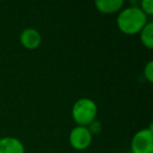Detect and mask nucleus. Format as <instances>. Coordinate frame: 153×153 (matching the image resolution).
<instances>
[{"mask_svg": "<svg viewBox=\"0 0 153 153\" xmlns=\"http://www.w3.org/2000/svg\"><path fill=\"white\" fill-rule=\"evenodd\" d=\"M117 26L127 35L140 32L147 23V16L137 7H129L123 10L117 17Z\"/></svg>", "mask_w": 153, "mask_h": 153, "instance_id": "1", "label": "nucleus"}, {"mask_svg": "<svg viewBox=\"0 0 153 153\" xmlns=\"http://www.w3.org/2000/svg\"><path fill=\"white\" fill-rule=\"evenodd\" d=\"M98 108L96 103L87 98L78 100L72 107V117L80 126L89 125L97 117Z\"/></svg>", "mask_w": 153, "mask_h": 153, "instance_id": "2", "label": "nucleus"}, {"mask_svg": "<svg viewBox=\"0 0 153 153\" xmlns=\"http://www.w3.org/2000/svg\"><path fill=\"white\" fill-rule=\"evenodd\" d=\"M133 153H153V132L152 127L143 129L134 134L131 142Z\"/></svg>", "mask_w": 153, "mask_h": 153, "instance_id": "3", "label": "nucleus"}, {"mask_svg": "<svg viewBox=\"0 0 153 153\" xmlns=\"http://www.w3.org/2000/svg\"><path fill=\"white\" fill-rule=\"evenodd\" d=\"M91 133L84 126H76L69 134V143L76 150L86 149L91 143Z\"/></svg>", "mask_w": 153, "mask_h": 153, "instance_id": "4", "label": "nucleus"}, {"mask_svg": "<svg viewBox=\"0 0 153 153\" xmlns=\"http://www.w3.org/2000/svg\"><path fill=\"white\" fill-rule=\"evenodd\" d=\"M20 42L25 48L35 49L40 45L41 36L38 30L34 28H26L20 35Z\"/></svg>", "mask_w": 153, "mask_h": 153, "instance_id": "5", "label": "nucleus"}, {"mask_svg": "<svg viewBox=\"0 0 153 153\" xmlns=\"http://www.w3.org/2000/svg\"><path fill=\"white\" fill-rule=\"evenodd\" d=\"M0 153H24V147L19 140L7 136L0 140Z\"/></svg>", "mask_w": 153, "mask_h": 153, "instance_id": "6", "label": "nucleus"}, {"mask_svg": "<svg viewBox=\"0 0 153 153\" xmlns=\"http://www.w3.org/2000/svg\"><path fill=\"white\" fill-rule=\"evenodd\" d=\"M97 9L100 12L105 14H111L117 12L124 4L123 0H97L96 2Z\"/></svg>", "mask_w": 153, "mask_h": 153, "instance_id": "7", "label": "nucleus"}, {"mask_svg": "<svg viewBox=\"0 0 153 153\" xmlns=\"http://www.w3.org/2000/svg\"><path fill=\"white\" fill-rule=\"evenodd\" d=\"M140 40L143 44L148 48L153 47V23L147 22L146 25L140 30Z\"/></svg>", "mask_w": 153, "mask_h": 153, "instance_id": "8", "label": "nucleus"}, {"mask_svg": "<svg viewBox=\"0 0 153 153\" xmlns=\"http://www.w3.org/2000/svg\"><path fill=\"white\" fill-rule=\"evenodd\" d=\"M140 10L144 12L145 14L148 15H152L153 14V2L152 0H143L140 2Z\"/></svg>", "mask_w": 153, "mask_h": 153, "instance_id": "9", "label": "nucleus"}, {"mask_svg": "<svg viewBox=\"0 0 153 153\" xmlns=\"http://www.w3.org/2000/svg\"><path fill=\"white\" fill-rule=\"evenodd\" d=\"M144 74H145V78H146L149 82H153V62L152 61H150L146 65V67H145V69H144Z\"/></svg>", "mask_w": 153, "mask_h": 153, "instance_id": "10", "label": "nucleus"}, {"mask_svg": "<svg viewBox=\"0 0 153 153\" xmlns=\"http://www.w3.org/2000/svg\"><path fill=\"white\" fill-rule=\"evenodd\" d=\"M89 132L91 133V135H92V133L94 134H98L99 132L101 131V129H102V126H101V123L100 122H98V121H94V122H91V123L89 124Z\"/></svg>", "mask_w": 153, "mask_h": 153, "instance_id": "11", "label": "nucleus"}]
</instances>
